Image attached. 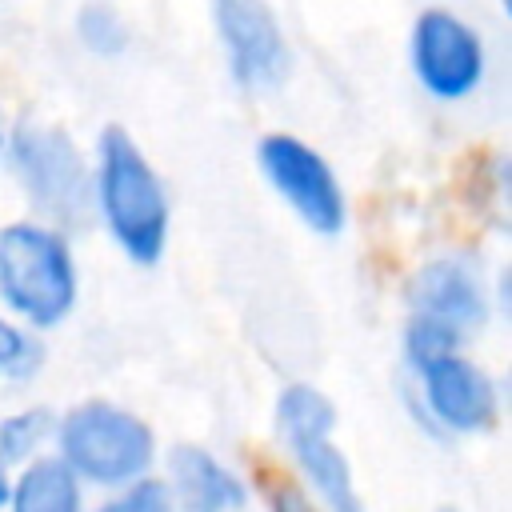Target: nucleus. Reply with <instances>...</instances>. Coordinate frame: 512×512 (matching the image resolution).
Here are the masks:
<instances>
[{
	"mask_svg": "<svg viewBox=\"0 0 512 512\" xmlns=\"http://www.w3.org/2000/svg\"><path fill=\"white\" fill-rule=\"evenodd\" d=\"M92 208L100 212L116 248L136 264H156L168 244V192L136 148V140L108 124L96 136Z\"/></svg>",
	"mask_w": 512,
	"mask_h": 512,
	"instance_id": "f257e3e1",
	"label": "nucleus"
},
{
	"mask_svg": "<svg viewBox=\"0 0 512 512\" xmlns=\"http://www.w3.org/2000/svg\"><path fill=\"white\" fill-rule=\"evenodd\" d=\"M0 304L24 328H56L76 304V260L48 220L0 224Z\"/></svg>",
	"mask_w": 512,
	"mask_h": 512,
	"instance_id": "f03ea898",
	"label": "nucleus"
},
{
	"mask_svg": "<svg viewBox=\"0 0 512 512\" xmlns=\"http://www.w3.org/2000/svg\"><path fill=\"white\" fill-rule=\"evenodd\" d=\"M56 456L84 480L100 488H120L152 472L156 436L152 428L112 404V400H80L52 424Z\"/></svg>",
	"mask_w": 512,
	"mask_h": 512,
	"instance_id": "7ed1b4c3",
	"label": "nucleus"
},
{
	"mask_svg": "<svg viewBox=\"0 0 512 512\" xmlns=\"http://www.w3.org/2000/svg\"><path fill=\"white\" fill-rule=\"evenodd\" d=\"M8 164L28 204L52 224H84L92 212V168L68 132L40 120H20L4 136Z\"/></svg>",
	"mask_w": 512,
	"mask_h": 512,
	"instance_id": "20e7f679",
	"label": "nucleus"
},
{
	"mask_svg": "<svg viewBox=\"0 0 512 512\" xmlns=\"http://www.w3.org/2000/svg\"><path fill=\"white\" fill-rule=\"evenodd\" d=\"M408 64L432 100H468L488 76L484 36L448 8H424L408 36Z\"/></svg>",
	"mask_w": 512,
	"mask_h": 512,
	"instance_id": "39448f33",
	"label": "nucleus"
},
{
	"mask_svg": "<svg viewBox=\"0 0 512 512\" xmlns=\"http://www.w3.org/2000/svg\"><path fill=\"white\" fill-rule=\"evenodd\" d=\"M256 160L272 192L320 236H336L348 220L344 188L332 164L292 132H268L256 144Z\"/></svg>",
	"mask_w": 512,
	"mask_h": 512,
	"instance_id": "423d86ee",
	"label": "nucleus"
},
{
	"mask_svg": "<svg viewBox=\"0 0 512 512\" xmlns=\"http://www.w3.org/2000/svg\"><path fill=\"white\" fill-rule=\"evenodd\" d=\"M216 40L224 48L228 72L248 92L280 88L292 72V48L264 0H212Z\"/></svg>",
	"mask_w": 512,
	"mask_h": 512,
	"instance_id": "0eeeda50",
	"label": "nucleus"
},
{
	"mask_svg": "<svg viewBox=\"0 0 512 512\" xmlns=\"http://www.w3.org/2000/svg\"><path fill=\"white\" fill-rule=\"evenodd\" d=\"M416 380H420V408L428 424L440 432L476 436V432H488L500 416L496 380L464 352H448L420 364Z\"/></svg>",
	"mask_w": 512,
	"mask_h": 512,
	"instance_id": "6e6552de",
	"label": "nucleus"
},
{
	"mask_svg": "<svg viewBox=\"0 0 512 512\" xmlns=\"http://www.w3.org/2000/svg\"><path fill=\"white\" fill-rule=\"evenodd\" d=\"M408 296H412L416 316H432V320L456 328L464 340H468V332L488 324V292L464 260L440 256V260L424 264L416 272Z\"/></svg>",
	"mask_w": 512,
	"mask_h": 512,
	"instance_id": "1a4fd4ad",
	"label": "nucleus"
},
{
	"mask_svg": "<svg viewBox=\"0 0 512 512\" xmlns=\"http://www.w3.org/2000/svg\"><path fill=\"white\" fill-rule=\"evenodd\" d=\"M168 492L184 512H244V480L200 444H176L168 452Z\"/></svg>",
	"mask_w": 512,
	"mask_h": 512,
	"instance_id": "9d476101",
	"label": "nucleus"
},
{
	"mask_svg": "<svg viewBox=\"0 0 512 512\" xmlns=\"http://www.w3.org/2000/svg\"><path fill=\"white\" fill-rule=\"evenodd\" d=\"M308 496L324 508V512H360V496H356V480H352V464L348 456L332 444V436H308L288 444Z\"/></svg>",
	"mask_w": 512,
	"mask_h": 512,
	"instance_id": "9b49d317",
	"label": "nucleus"
},
{
	"mask_svg": "<svg viewBox=\"0 0 512 512\" xmlns=\"http://www.w3.org/2000/svg\"><path fill=\"white\" fill-rule=\"evenodd\" d=\"M8 512H84V480L60 456L20 464L8 488Z\"/></svg>",
	"mask_w": 512,
	"mask_h": 512,
	"instance_id": "f8f14e48",
	"label": "nucleus"
},
{
	"mask_svg": "<svg viewBox=\"0 0 512 512\" xmlns=\"http://www.w3.org/2000/svg\"><path fill=\"white\" fill-rule=\"evenodd\" d=\"M332 424H336V408L320 388L288 384L276 396V432H280L284 448L296 440H308V436H332Z\"/></svg>",
	"mask_w": 512,
	"mask_h": 512,
	"instance_id": "ddd939ff",
	"label": "nucleus"
},
{
	"mask_svg": "<svg viewBox=\"0 0 512 512\" xmlns=\"http://www.w3.org/2000/svg\"><path fill=\"white\" fill-rule=\"evenodd\" d=\"M52 424H56V416L44 404L0 416V468H20V464L36 460L40 448L52 440Z\"/></svg>",
	"mask_w": 512,
	"mask_h": 512,
	"instance_id": "4468645a",
	"label": "nucleus"
},
{
	"mask_svg": "<svg viewBox=\"0 0 512 512\" xmlns=\"http://www.w3.org/2000/svg\"><path fill=\"white\" fill-rule=\"evenodd\" d=\"M40 360H44V348L32 336V328L0 312V380L8 384L32 380L40 372Z\"/></svg>",
	"mask_w": 512,
	"mask_h": 512,
	"instance_id": "2eb2a0df",
	"label": "nucleus"
},
{
	"mask_svg": "<svg viewBox=\"0 0 512 512\" xmlns=\"http://www.w3.org/2000/svg\"><path fill=\"white\" fill-rule=\"evenodd\" d=\"M76 36L92 56H120L128 48V24L108 4H84L76 12Z\"/></svg>",
	"mask_w": 512,
	"mask_h": 512,
	"instance_id": "dca6fc26",
	"label": "nucleus"
},
{
	"mask_svg": "<svg viewBox=\"0 0 512 512\" xmlns=\"http://www.w3.org/2000/svg\"><path fill=\"white\" fill-rule=\"evenodd\" d=\"M460 344H464V336H460L456 328L432 320V316H416V312H412V320H408V328H404V360H408L412 372H416L420 364L436 360V356L460 352Z\"/></svg>",
	"mask_w": 512,
	"mask_h": 512,
	"instance_id": "f3484780",
	"label": "nucleus"
},
{
	"mask_svg": "<svg viewBox=\"0 0 512 512\" xmlns=\"http://www.w3.org/2000/svg\"><path fill=\"white\" fill-rule=\"evenodd\" d=\"M96 512H176V504H172V492L164 480L140 476V480L120 484V492L108 496Z\"/></svg>",
	"mask_w": 512,
	"mask_h": 512,
	"instance_id": "a211bd4d",
	"label": "nucleus"
},
{
	"mask_svg": "<svg viewBox=\"0 0 512 512\" xmlns=\"http://www.w3.org/2000/svg\"><path fill=\"white\" fill-rule=\"evenodd\" d=\"M264 504H268V512H320V504L308 496V488L288 476L264 480Z\"/></svg>",
	"mask_w": 512,
	"mask_h": 512,
	"instance_id": "6ab92c4d",
	"label": "nucleus"
},
{
	"mask_svg": "<svg viewBox=\"0 0 512 512\" xmlns=\"http://www.w3.org/2000/svg\"><path fill=\"white\" fill-rule=\"evenodd\" d=\"M8 488H12V476H8V468H0V508L8 504Z\"/></svg>",
	"mask_w": 512,
	"mask_h": 512,
	"instance_id": "aec40b11",
	"label": "nucleus"
},
{
	"mask_svg": "<svg viewBox=\"0 0 512 512\" xmlns=\"http://www.w3.org/2000/svg\"><path fill=\"white\" fill-rule=\"evenodd\" d=\"M0 152H4V128H0Z\"/></svg>",
	"mask_w": 512,
	"mask_h": 512,
	"instance_id": "412c9836",
	"label": "nucleus"
}]
</instances>
